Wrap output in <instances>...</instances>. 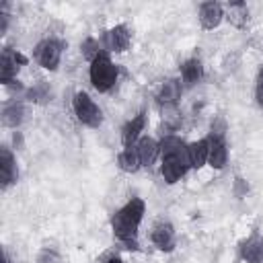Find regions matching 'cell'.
Instances as JSON below:
<instances>
[{
	"instance_id": "1",
	"label": "cell",
	"mask_w": 263,
	"mask_h": 263,
	"mask_svg": "<svg viewBox=\"0 0 263 263\" xmlns=\"http://www.w3.org/2000/svg\"><path fill=\"white\" fill-rule=\"evenodd\" d=\"M146 218V201L140 195L129 197L123 201L109 218V228L123 249L127 251H140V228Z\"/></svg>"
},
{
	"instance_id": "2",
	"label": "cell",
	"mask_w": 263,
	"mask_h": 263,
	"mask_svg": "<svg viewBox=\"0 0 263 263\" xmlns=\"http://www.w3.org/2000/svg\"><path fill=\"white\" fill-rule=\"evenodd\" d=\"M191 171L187 158V142L181 136L166 134L160 138V158H158V173L166 185L181 183L187 173Z\"/></svg>"
},
{
	"instance_id": "3",
	"label": "cell",
	"mask_w": 263,
	"mask_h": 263,
	"mask_svg": "<svg viewBox=\"0 0 263 263\" xmlns=\"http://www.w3.org/2000/svg\"><path fill=\"white\" fill-rule=\"evenodd\" d=\"M119 74H121L119 64L105 49L88 64V82H90L92 90L99 95L111 92L119 82Z\"/></svg>"
},
{
	"instance_id": "4",
	"label": "cell",
	"mask_w": 263,
	"mask_h": 263,
	"mask_svg": "<svg viewBox=\"0 0 263 263\" xmlns=\"http://www.w3.org/2000/svg\"><path fill=\"white\" fill-rule=\"evenodd\" d=\"M68 49V41L60 35H45L33 45V62L45 72H58L62 66V58Z\"/></svg>"
},
{
	"instance_id": "5",
	"label": "cell",
	"mask_w": 263,
	"mask_h": 263,
	"mask_svg": "<svg viewBox=\"0 0 263 263\" xmlns=\"http://www.w3.org/2000/svg\"><path fill=\"white\" fill-rule=\"evenodd\" d=\"M208 142H210V156L208 166L214 171H224L230 162V144H228V125L222 117L214 119L208 129Z\"/></svg>"
},
{
	"instance_id": "6",
	"label": "cell",
	"mask_w": 263,
	"mask_h": 263,
	"mask_svg": "<svg viewBox=\"0 0 263 263\" xmlns=\"http://www.w3.org/2000/svg\"><path fill=\"white\" fill-rule=\"evenodd\" d=\"M72 113H74L76 121L86 129H99L105 123L103 107L84 88H80L72 95Z\"/></svg>"
},
{
	"instance_id": "7",
	"label": "cell",
	"mask_w": 263,
	"mask_h": 263,
	"mask_svg": "<svg viewBox=\"0 0 263 263\" xmlns=\"http://www.w3.org/2000/svg\"><path fill=\"white\" fill-rule=\"evenodd\" d=\"M99 39H101V45L107 53L119 55V53L129 51V47L134 43V33H132V27L127 23H117V25L105 29Z\"/></svg>"
},
{
	"instance_id": "8",
	"label": "cell",
	"mask_w": 263,
	"mask_h": 263,
	"mask_svg": "<svg viewBox=\"0 0 263 263\" xmlns=\"http://www.w3.org/2000/svg\"><path fill=\"white\" fill-rule=\"evenodd\" d=\"M27 64H29V58L21 49L4 45L2 53H0V84L6 88L8 84L16 82L23 66H27Z\"/></svg>"
},
{
	"instance_id": "9",
	"label": "cell",
	"mask_w": 263,
	"mask_h": 263,
	"mask_svg": "<svg viewBox=\"0 0 263 263\" xmlns=\"http://www.w3.org/2000/svg\"><path fill=\"white\" fill-rule=\"evenodd\" d=\"M236 259L240 263H263V230L257 224L236 242Z\"/></svg>"
},
{
	"instance_id": "10",
	"label": "cell",
	"mask_w": 263,
	"mask_h": 263,
	"mask_svg": "<svg viewBox=\"0 0 263 263\" xmlns=\"http://www.w3.org/2000/svg\"><path fill=\"white\" fill-rule=\"evenodd\" d=\"M148 238H150V245L158 253L168 255V253H173L177 249V228L168 218H158L150 226Z\"/></svg>"
},
{
	"instance_id": "11",
	"label": "cell",
	"mask_w": 263,
	"mask_h": 263,
	"mask_svg": "<svg viewBox=\"0 0 263 263\" xmlns=\"http://www.w3.org/2000/svg\"><path fill=\"white\" fill-rule=\"evenodd\" d=\"M18 181H21V166L16 160V152L12 146L2 144L0 146V189L2 193L16 187Z\"/></svg>"
},
{
	"instance_id": "12",
	"label": "cell",
	"mask_w": 263,
	"mask_h": 263,
	"mask_svg": "<svg viewBox=\"0 0 263 263\" xmlns=\"http://www.w3.org/2000/svg\"><path fill=\"white\" fill-rule=\"evenodd\" d=\"M29 103L21 97H8L4 99L2 103V109H0V119H2V125L8 127V129H21L23 123L27 121V115H29Z\"/></svg>"
},
{
	"instance_id": "13",
	"label": "cell",
	"mask_w": 263,
	"mask_h": 263,
	"mask_svg": "<svg viewBox=\"0 0 263 263\" xmlns=\"http://www.w3.org/2000/svg\"><path fill=\"white\" fill-rule=\"evenodd\" d=\"M226 21V8L218 0H205L197 4V23L201 31H216Z\"/></svg>"
},
{
	"instance_id": "14",
	"label": "cell",
	"mask_w": 263,
	"mask_h": 263,
	"mask_svg": "<svg viewBox=\"0 0 263 263\" xmlns=\"http://www.w3.org/2000/svg\"><path fill=\"white\" fill-rule=\"evenodd\" d=\"M203 78H205V66L199 53H193L179 64V80L185 90L195 88L197 84L203 82Z\"/></svg>"
},
{
	"instance_id": "15",
	"label": "cell",
	"mask_w": 263,
	"mask_h": 263,
	"mask_svg": "<svg viewBox=\"0 0 263 263\" xmlns=\"http://www.w3.org/2000/svg\"><path fill=\"white\" fill-rule=\"evenodd\" d=\"M146 127H148V109L142 107L129 119H125V123L121 125V129H119L121 146H134L146 134Z\"/></svg>"
},
{
	"instance_id": "16",
	"label": "cell",
	"mask_w": 263,
	"mask_h": 263,
	"mask_svg": "<svg viewBox=\"0 0 263 263\" xmlns=\"http://www.w3.org/2000/svg\"><path fill=\"white\" fill-rule=\"evenodd\" d=\"M183 92H185V88H183L179 76H168V78H164V80L158 84V88H156V92H154V103H156V107H160V109L177 107V103L181 101Z\"/></svg>"
},
{
	"instance_id": "17",
	"label": "cell",
	"mask_w": 263,
	"mask_h": 263,
	"mask_svg": "<svg viewBox=\"0 0 263 263\" xmlns=\"http://www.w3.org/2000/svg\"><path fill=\"white\" fill-rule=\"evenodd\" d=\"M136 150H138L142 168H152L154 164H158V158H160V140H156L154 136L144 134L136 142Z\"/></svg>"
},
{
	"instance_id": "18",
	"label": "cell",
	"mask_w": 263,
	"mask_h": 263,
	"mask_svg": "<svg viewBox=\"0 0 263 263\" xmlns=\"http://www.w3.org/2000/svg\"><path fill=\"white\" fill-rule=\"evenodd\" d=\"M208 156H210V142L208 136H201L197 140L187 142V158L191 171H201L208 166Z\"/></svg>"
},
{
	"instance_id": "19",
	"label": "cell",
	"mask_w": 263,
	"mask_h": 263,
	"mask_svg": "<svg viewBox=\"0 0 263 263\" xmlns=\"http://www.w3.org/2000/svg\"><path fill=\"white\" fill-rule=\"evenodd\" d=\"M23 99L33 107H45V105H49L53 101V88H51V84L47 80H37L31 86L25 88Z\"/></svg>"
},
{
	"instance_id": "20",
	"label": "cell",
	"mask_w": 263,
	"mask_h": 263,
	"mask_svg": "<svg viewBox=\"0 0 263 263\" xmlns=\"http://www.w3.org/2000/svg\"><path fill=\"white\" fill-rule=\"evenodd\" d=\"M226 8V21L236 29V31H247L251 25V6L247 2H228L224 4Z\"/></svg>"
},
{
	"instance_id": "21",
	"label": "cell",
	"mask_w": 263,
	"mask_h": 263,
	"mask_svg": "<svg viewBox=\"0 0 263 263\" xmlns=\"http://www.w3.org/2000/svg\"><path fill=\"white\" fill-rule=\"evenodd\" d=\"M115 164L121 173L125 175H136L142 171V164H140V156H138V150H136V144L134 146H121L117 156H115Z\"/></svg>"
},
{
	"instance_id": "22",
	"label": "cell",
	"mask_w": 263,
	"mask_h": 263,
	"mask_svg": "<svg viewBox=\"0 0 263 263\" xmlns=\"http://www.w3.org/2000/svg\"><path fill=\"white\" fill-rule=\"evenodd\" d=\"M33 263H68L64 253L58 249V247H51V245H43L37 249L35 257H33Z\"/></svg>"
},
{
	"instance_id": "23",
	"label": "cell",
	"mask_w": 263,
	"mask_h": 263,
	"mask_svg": "<svg viewBox=\"0 0 263 263\" xmlns=\"http://www.w3.org/2000/svg\"><path fill=\"white\" fill-rule=\"evenodd\" d=\"M101 51H103V45H101V39H99V37L86 35V37L80 41V55L86 60V64H90Z\"/></svg>"
},
{
	"instance_id": "24",
	"label": "cell",
	"mask_w": 263,
	"mask_h": 263,
	"mask_svg": "<svg viewBox=\"0 0 263 263\" xmlns=\"http://www.w3.org/2000/svg\"><path fill=\"white\" fill-rule=\"evenodd\" d=\"M253 103L257 109H263V62L257 66V72L253 78Z\"/></svg>"
},
{
	"instance_id": "25",
	"label": "cell",
	"mask_w": 263,
	"mask_h": 263,
	"mask_svg": "<svg viewBox=\"0 0 263 263\" xmlns=\"http://www.w3.org/2000/svg\"><path fill=\"white\" fill-rule=\"evenodd\" d=\"M10 23H12L10 4H8V2H2V4H0V37H4V35L8 33Z\"/></svg>"
},
{
	"instance_id": "26",
	"label": "cell",
	"mask_w": 263,
	"mask_h": 263,
	"mask_svg": "<svg viewBox=\"0 0 263 263\" xmlns=\"http://www.w3.org/2000/svg\"><path fill=\"white\" fill-rule=\"evenodd\" d=\"M2 263H14L12 261V255H10V251L6 247H2Z\"/></svg>"
},
{
	"instance_id": "27",
	"label": "cell",
	"mask_w": 263,
	"mask_h": 263,
	"mask_svg": "<svg viewBox=\"0 0 263 263\" xmlns=\"http://www.w3.org/2000/svg\"><path fill=\"white\" fill-rule=\"evenodd\" d=\"M103 263H125V261H123L119 255H111V257H107Z\"/></svg>"
}]
</instances>
